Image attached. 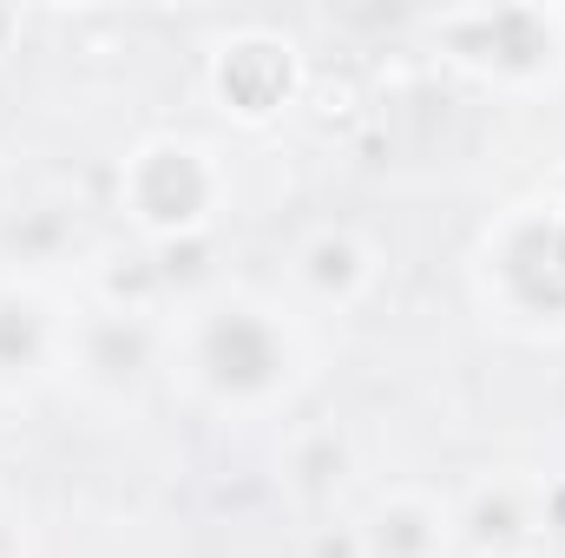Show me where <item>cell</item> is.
<instances>
[{
	"mask_svg": "<svg viewBox=\"0 0 565 558\" xmlns=\"http://www.w3.org/2000/svg\"><path fill=\"white\" fill-rule=\"evenodd\" d=\"M349 106H355V79H349V73H342V79L322 73V79H316V112H322V119H342Z\"/></svg>",
	"mask_w": 565,
	"mask_h": 558,
	"instance_id": "obj_7",
	"label": "cell"
},
{
	"mask_svg": "<svg viewBox=\"0 0 565 558\" xmlns=\"http://www.w3.org/2000/svg\"><path fill=\"white\" fill-rule=\"evenodd\" d=\"M164 270H171V277H198V270H204V250H198V244H191V250H171Z\"/></svg>",
	"mask_w": 565,
	"mask_h": 558,
	"instance_id": "obj_10",
	"label": "cell"
},
{
	"mask_svg": "<svg viewBox=\"0 0 565 558\" xmlns=\"http://www.w3.org/2000/svg\"><path fill=\"white\" fill-rule=\"evenodd\" d=\"M349 264H355L349 244H322L316 250V282H349Z\"/></svg>",
	"mask_w": 565,
	"mask_h": 558,
	"instance_id": "obj_8",
	"label": "cell"
},
{
	"mask_svg": "<svg viewBox=\"0 0 565 558\" xmlns=\"http://www.w3.org/2000/svg\"><path fill=\"white\" fill-rule=\"evenodd\" d=\"M33 342H40V322H33V309H0V362H26L33 355Z\"/></svg>",
	"mask_w": 565,
	"mask_h": 558,
	"instance_id": "obj_6",
	"label": "cell"
},
{
	"mask_svg": "<svg viewBox=\"0 0 565 558\" xmlns=\"http://www.w3.org/2000/svg\"><path fill=\"white\" fill-rule=\"evenodd\" d=\"M454 40H460V46H487L480 60H500V66H540L546 46H553L533 13H493V20H480V26H460Z\"/></svg>",
	"mask_w": 565,
	"mask_h": 558,
	"instance_id": "obj_5",
	"label": "cell"
},
{
	"mask_svg": "<svg viewBox=\"0 0 565 558\" xmlns=\"http://www.w3.org/2000/svg\"><path fill=\"white\" fill-rule=\"evenodd\" d=\"M204 362L224 388H264L277 375V335L250 315H224L211 335H204Z\"/></svg>",
	"mask_w": 565,
	"mask_h": 558,
	"instance_id": "obj_2",
	"label": "cell"
},
{
	"mask_svg": "<svg viewBox=\"0 0 565 558\" xmlns=\"http://www.w3.org/2000/svg\"><path fill=\"white\" fill-rule=\"evenodd\" d=\"M289 79H296V66H289V46H277V40H244V46H231L224 66H217L224 99H231L237 112H250V119L270 112V106H282Z\"/></svg>",
	"mask_w": 565,
	"mask_h": 558,
	"instance_id": "obj_1",
	"label": "cell"
},
{
	"mask_svg": "<svg viewBox=\"0 0 565 558\" xmlns=\"http://www.w3.org/2000/svg\"><path fill=\"white\" fill-rule=\"evenodd\" d=\"M7 26H13V13H7V7H0V40H7Z\"/></svg>",
	"mask_w": 565,
	"mask_h": 558,
	"instance_id": "obj_11",
	"label": "cell"
},
{
	"mask_svg": "<svg viewBox=\"0 0 565 558\" xmlns=\"http://www.w3.org/2000/svg\"><path fill=\"white\" fill-rule=\"evenodd\" d=\"M507 277L520 289V302H533V309H565V230L559 224L520 230V244L507 250Z\"/></svg>",
	"mask_w": 565,
	"mask_h": 558,
	"instance_id": "obj_4",
	"label": "cell"
},
{
	"mask_svg": "<svg viewBox=\"0 0 565 558\" xmlns=\"http://www.w3.org/2000/svg\"><path fill=\"white\" fill-rule=\"evenodd\" d=\"M559 230H565V224H559Z\"/></svg>",
	"mask_w": 565,
	"mask_h": 558,
	"instance_id": "obj_12",
	"label": "cell"
},
{
	"mask_svg": "<svg viewBox=\"0 0 565 558\" xmlns=\"http://www.w3.org/2000/svg\"><path fill=\"white\" fill-rule=\"evenodd\" d=\"M480 533H487V539H513V533H520V526H513V506H507V500H487V506H480Z\"/></svg>",
	"mask_w": 565,
	"mask_h": 558,
	"instance_id": "obj_9",
	"label": "cell"
},
{
	"mask_svg": "<svg viewBox=\"0 0 565 558\" xmlns=\"http://www.w3.org/2000/svg\"><path fill=\"white\" fill-rule=\"evenodd\" d=\"M139 211L158 224H191L204 211V171L191 151H151L139 164Z\"/></svg>",
	"mask_w": 565,
	"mask_h": 558,
	"instance_id": "obj_3",
	"label": "cell"
}]
</instances>
